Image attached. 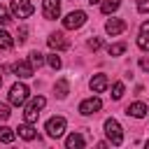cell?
I'll return each mask as SVG.
<instances>
[{
	"label": "cell",
	"mask_w": 149,
	"mask_h": 149,
	"mask_svg": "<svg viewBox=\"0 0 149 149\" xmlns=\"http://www.w3.org/2000/svg\"><path fill=\"white\" fill-rule=\"evenodd\" d=\"M47 105V98L44 95H37V98H33L28 105H26V112H23V119L28 121V123H35L37 121V116H40V109Z\"/></svg>",
	"instance_id": "obj_1"
},
{
	"label": "cell",
	"mask_w": 149,
	"mask_h": 149,
	"mask_svg": "<svg viewBox=\"0 0 149 149\" xmlns=\"http://www.w3.org/2000/svg\"><path fill=\"white\" fill-rule=\"evenodd\" d=\"M105 133H107V137L112 140V144H121V142H123V133H121L119 121L107 119V121H105Z\"/></svg>",
	"instance_id": "obj_2"
},
{
	"label": "cell",
	"mask_w": 149,
	"mask_h": 149,
	"mask_svg": "<svg viewBox=\"0 0 149 149\" xmlns=\"http://www.w3.org/2000/svg\"><path fill=\"white\" fill-rule=\"evenodd\" d=\"M86 23V14L81 12V9H77V12H70L65 19H63V26L68 28V30H74V28H81Z\"/></svg>",
	"instance_id": "obj_3"
},
{
	"label": "cell",
	"mask_w": 149,
	"mask_h": 149,
	"mask_svg": "<svg viewBox=\"0 0 149 149\" xmlns=\"http://www.w3.org/2000/svg\"><path fill=\"white\" fill-rule=\"evenodd\" d=\"M28 100V86L26 84H14L9 88V102L12 105H23Z\"/></svg>",
	"instance_id": "obj_4"
},
{
	"label": "cell",
	"mask_w": 149,
	"mask_h": 149,
	"mask_svg": "<svg viewBox=\"0 0 149 149\" xmlns=\"http://www.w3.org/2000/svg\"><path fill=\"white\" fill-rule=\"evenodd\" d=\"M12 14L16 19H28L33 14V5L30 0H12Z\"/></svg>",
	"instance_id": "obj_5"
},
{
	"label": "cell",
	"mask_w": 149,
	"mask_h": 149,
	"mask_svg": "<svg viewBox=\"0 0 149 149\" xmlns=\"http://www.w3.org/2000/svg\"><path fill=\"white\" fill-rule=\"evenodd\" d=\"M65 130V119L63 116H51L47 121V135L49 137H61Z\"/></svg>",
	"instance_id": "obj_6"
},
{
	"label": "cell",
	"mask_w": 149,
	"mask_h": 149,
	"mask_svg": "<svg viewBox=\"0 0 149 149\" xmlns=\"http://www.w3.org/2000/svg\"><path fill=\"white\" fill-rule=\"evenodd\" d=\"M42 12H44V19H49V21L58 19V14H61V0H42Z\"/></svg>",
	"instance_id": "obj_7"
},
{
	"label": "cell",
	"mask_w": 149,
	"mask_h": 149,
	"mask_svg": "<svg viewBox=\"0 0 149 149\" xmlns=\"http://www.w3.org/2000/svg\"><path fill=\"white\" fill-rule=\"evenodd\" d=\"M102 107V102H100V98H86L81 105H79V112L84 114V116H88V114H95L98 109Z\"/></svg>",
	"instance_id": "obj_8"
},
{
	"label": "cell",
	"mask_w": 149,
	"mask_h": 149,
	"mask_svg": "<svg viewBox=\"0 0 149 149\" xmlns=\"http://www.w3.org/2000/svg\"><path fill=\"white\" fill-rule=\"evenodd\" d=\"M47 44H49L51 49H58V51H63V49H68V47H70V42L65 40V35H63V33H54V35H49Z\"/></svg>",
	"instance_id": "obj_9"
},
{
	"label": "cell",
	"mask_w": 149,
	"mask_h": 149,
	"mask_svg": "<svg viewBox=\"0 0 149 149\" xmlns=\"http://www.w3.org/2000/svg\"><path fill=\"white\" fill-rule=\"evenodd\" d=\"M105 30H107L109 35H119V33L126 30V21H123V19H109L107 26H105Z\"/></svg>",
	"instance_id": "obj_10"
},
{
	"label": "cell",
	"mask_w": 149,
	"mask_h": 149,
	"mask_svg": "<svg viewBox=\"0 0 149 149\" xmlns=\"http://www.w3.org/2000/svg\"><path fill=\"white\" fill-rule=\"evenodd\" d=\"M147 112H149V109H147L144 102H133V105L126 107V114H128V116H135V119H142Z\"/></svg>",
	"instance_id": "obj_11"
},
{
	"label": "cell",
	"mask_w": 149,
	"mask_h": 149,
	"mask_svg": "<svg viewBox=\"0 0 149 149\" xmlns=\"http://www.w3.org/2000/svg\"><path fill=\"white\" fill-rule=\"evenodd\" d=\"M137 47H140L142 51H149V21H147V23H142V28H140Z\"/></svg>",
	"instance_id": "obj_12"
},
{
	"label": "cell",
	"mask_w": 149,
	"mask_h": 149,
	"mask_svg": "<svg viewBox=\"0 0 149 149\" xmlns=\"http://www.w3.org/2000/svg\"><path fill=\"white\" fill-rule=\"evenodd\" d=\"M14 72H16V77H33L35 68H33L30 63H23V61H19V63H14Z\"/></svg>",
	"instance_id": "obj_13"
},
{
	"label": "cell",
	"mask_w": 149,
	"mask_h": 149,
	"mask_svg": "<svg viewBox=\"0 0 149 149\" xmlns=\"http://www.w3.org/2000/svg\"><path fill=\"white\" fill-rule=\"evenodd\" d=\"M107 84H109V81H107L105 74H95V77L91 79V88H93L95 93H102V91L107 88Z\"/></svg>",
	"instance_id": "obj_14"
},
{
	"label": "cell",
	"mask_w": 149,
	"mask_h": 149,
	"mask_svg": "<svg viewBox=\"0 0 149 149\" xmlns=\"http://www.w3.org/2000/svg\"><path fill=\"white\" fill-rule=\"evenodd\" d=\"M65 147H68V149H79V147H84V137H81L79 133H70V135L65 137Z\"/></svg>",
	"instance_id": "obj_15"
},
{
	"label": "cell",
	"mask_w": 149,
	"mask_h": 149,
	"mask_svg": "<svg viewBox=\"0 0 149 149\" xmlns=\"http://www.w3.org/2000/svg\"><path fill=\"white\" fill-rule=\"evenodd\" d=\"M16 130H19V135H21V137H23V140H33V137H35V135H37V133H35V128H33V126H30V123H28V121H26V123H23V126H19V128H16Z\"/></svg>",
	"instance_id": "obj_16"
},
{
	"label": "cell",
	"mask_w": 149,
	"mask_h": 149,
	"mask_svg": "<svg viewBox=\"0 0 149 149\" xmlns=\"http://www.w3.org/2000/svg\"><path fill=\"white\" fill-rule=\"evenodd\" d=\"M119 5H121V0H105L100 5V9H102V14H112V12L119 9Z\"/></svg>",
	"instance_id": "obj_17"
},
{
	"label": "cell",
	"mask_w": 149,
	"mask_h": 149,
	"mask_svg": "<svg viewBox=\"0 0 149 149\" xmlns=\"http://www.w3.org/2000/svg\"><path fill=\"white\" fill-rule=\"evenodd\" d=\"M14 47V40L7 30H0V49H12Z\"/></svg>",
	"instance_id": "obj_18"
},
{
	"label": "cell",
	"mask_w": 149,
	"mask_h": 149,
	"mask_svg": "<svg viewBox=\"0 0 149 149\" xmlns=\"http://www.w3.org/2000/svg\"><path fill=\"white\" fill-rule=\"evenodd\" d=\"M28 61H30V65H33V68H40V65L44 63V56H42L40 51H30V56H28Z\"/></svg>",
	"instance_id": "obj_19"
},
{
	"label": "cell",
	"mask_w": 149,
	"mask_h": 149,
	"mask_svg": "<svg viewBox=\"0 0 149 149\" xmlns=\"http://www.w3.org/2000/svg\"><path fill=\"white\" fill-rule=\"evenodd\" d=\"M56 95L58 98H65L68 95V79H58L56 81Z\"/></svg>",
	"instance_id": "obj_20"
},
{
	"label": "cell",
	"mask_w": 149,
	"mask_h": 149,
	"mask_svg": "<svg viewBox=\"0 0 149 149\" xmlns=\"http://www.w3.org/2000/svg\"><path fill=\"white\" fill-rule=\"evenodd\" d=\"M12 140H14V130L7 128V126H2L0 128V142H12Z\"/></svg>",
	"instance_id": "obj_21"
},
{
	"label": "cell",
	"mask_w": 149,
	"mask_h": 149,
	"mask_svg": "<svg viewBox=\"0 0 149 149\" xmlns=\"http://www.w3.org/2000/svg\"><path fill=\"white\" fill-rule=\"evenodd\" d=\"M107 51H109V56H121V54L126 51V44H123V42H119V44H112Z\"/></svg>",
	"instance_id": "obj_22"
},
{
	"label": "cell",
	"mask_w": 149,
	"mask_h": 149,
	"mask_svg": "<svg viewBox=\"0 0 149 149\" xmlns=\"http://www.w3.org/2000/svg\"><path fill=\"white\" fill-rule=\"evenodd\" d=\"M121 95H123V84H121V81H116V84H114V88H112V98H114V100H119Z\"/></svg>",
	"instance_id": "obj_23"
},
{
	"label": "cell",
	"mask_w": 149,
	"mask_h": 149,
	"mask_svg": "<svg viewBox=\"0 0 149 149\" xmlns=\"http://www.w3.org/2000/svg\"><path fill=\"white\" fill-rule=\"evenodd\" d=\"M47 63H49V65H51L54 70H58V68H61V58H58L56 54H51V56H47Z\"/></svg>",
	"instance_id": "obj_24"
},
{
	"label": "cell",
	"mask_w": 149,
	"mask_h": 149,
	"mask_svg": "<svg viewBox=\"0 0 149 149\" xmlns=\"http://www.w3.org/2000/svg\"><path fill=\"white\" fill-rule=\"evenodd\" d=\"M9 21H12V16H9V12H7V9H5L2 5H0V23H9Z\"/></svg>",
	"instance_id": "obj_25"
},
{
	"label": "cell",
	"mask_w": 149,
	"mask_h": 149,
	"mask_svg": "<svg viewBox=\"0 0 149 149\" xmlns=\"http://www.w3.org/2000/svg\"><path fill=\"white\" fill-rule=\"evenodd\" d=\"M137 12L147 14V12H149V0H137Z\"/></svg>",
	"instance_id": "obj_26"
},
{
	"label": "cell",
	"mask_w": 149,
	"mask_h": 149,
	"mask_svg": "<svg viewBox=\"0 0 149 149\" xmlns=\"http://www.w3.org/2000/svg\"><path fill=\"white\" fill-rule=\"evenodd\" d=\"M100 44H102V42H100V37H91V40H88V49H93V51H95V49H100Z\"/></svg>",
	"instance_id": "obj_27"
},
{
	"label": "cell",
	"mask_w": 149,
	"mask_h": 149,
	"mask_svg": "<svg viewBox=\"0 0 149 149\" xmlns=\"http://www.w3.org/2000/svg\"><path fill=\"white\" fill-rule=\"evenodd\" d=\"M0 119H2V121H7V119H9V107H7V105H2V102H0Z\"/></svg>",
	"instance_id": "obj_28"
},
{
	"label": "cell",
	"mask_w": 149,
	"mask_h": 149,
	"mask_svg": "<svg viewBox=\"0 0 149 149\" xmlns=\"http://www.w3.org/2000/svg\"><path fill=\"white\" fill-rule=\"evenodd\" d=\"M26 35H28V28H26V26H21V28H19V42H26V40H28Z\"/></svg>",
	"instance_id": "obj_29"
},
{
	"label": "cell",
	"mask_w": 149,
	"mask_h": 149,
	"mask_svg": "<svg viewBox=\"0 0 149 149\" xmlns=\"http://www.w3.org/2000/svg\"><path fill=\"white\" fill-rule=\"evenodd\" d=\"M140 68H142V70H149V61L142 58V61H140Z\"/></svg>",
	"instance_id": "obj_30"
},
{
	"label": "cell",
	"mask_w": 149,
	"mask_h": 149,
	"mask_svg": "<svg viewBox=\"0 0 149 149\" xmlns=\"http://www.w3.org/2000/svg\"><path fill=\"white\" fill-rule=\"evenodd\" d=\"M88 2H91V5H95V2H100V0H88Z\"/></svg>",
	"instance_id": "obj_31"
},
{
	"label": "cell",
	"mask_w": 149,
	"mask_h": 149,
	"mask_svg": "<svg viewBox=\"0 0 149 149\" xmlns=\"http://www.w3.org/2000/svg\"><path fill=\"white\" fill-rule=\"evenodd\" d=\"M0 84H2V77H0Z\"/></svg>",
	"instance_id": "obj_32"
}]
</instances>
